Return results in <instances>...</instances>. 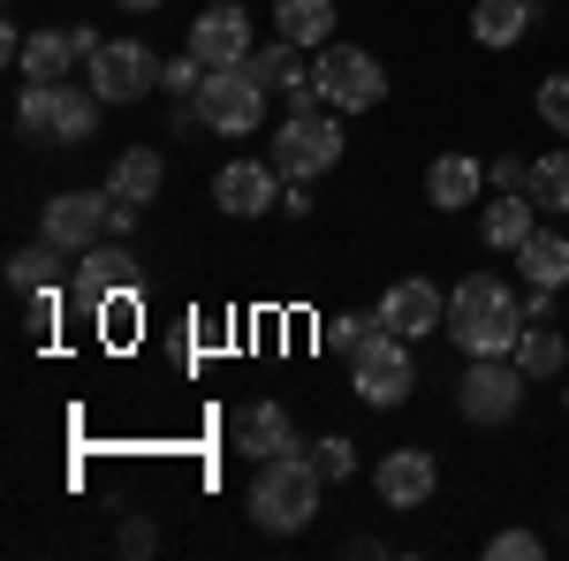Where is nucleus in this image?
<instances>
[{"label": "nucleus", "instance_id": "4468645a", "mask_svg": "<svg viewBox=\"0 0 569 561\" xmlns=\"http://www.w3.org/2000/svg\"><path fill=\"white\" fill-rule=\"evenodd\" d=\"M372 485H380V501L388 509H426L440 485V463L426 455V448H388L380 455V471H372Z\"/></svg>", "mask_w": 569, "mask_h": 561}, {"label": "nucleus", "instance_id": "aec40b11", "mask_svg": "<svg viewBox=\"0 0 569 561\" xmlns=\"http://www.w3.org/2000/svg\"><path fill=\"white\" fill-rule=\"evenodd\" d=\"M517 273H525V289H562L569 281V236L562 228H531L525 251H517Z\"/></svg>", "mask_w": 569, "mask_h": 561}, {"label": "nucleus", "instance_id": "a211bd4d", "mask_svg": "<svg viewBox=\"0 0 569 561\" xmlns=\"http://www.w3.org/2000/svg\"><path fill=\"white\" fill-rule=\"evenodd\" d=\"M479 190H486V160H471V152H440L426 168V206L433 213H463Z\"/></svg>", "mask_w": 569, "mask_h": 561}, {"label": "nucleus", "instance_id": "f03ea898", "mask_svg": "<svg viewBox=\"0 0 569 561\" xmlns=\"http://www.w3.org/2000/svg\"><path fill=\"white\" fill-rule=\"evenodd\" d=\"M319 493H327V478H319V463L311 455H266L259 463V478H251V523L259 531H305L311 517H319Z\"/></svg>", "mask_w": 569, "mask_h": 561}, {"label": "nucleus", "instance_id": "f704fd0d", "mask_svg": "<svg viewBox=\"0 0 569 561\" xmlns=\"http://www.w3.org/2000/svg\"><path fill=\"white\" fill-rule=\"evenodd\" d=\"M137 228V206H122V198H114V213H107V236H130Z\"/></svg>", "mask_w": 569, "mask_h": 561}, {"label": "nucleus", "instance_id": "c85d7f7f", "mask_svg": "<svg viewBox=\"0 0 569 561\" xmlns=\"http://www.w3.org/2000/svg\"><path fill=\"white\" fill-rule=\"evenodd\" d=\"M311 463H319L327 485H342V478L357 471V440H342V432H335V440H319V448H311Z\"/></svg>", "mask_w": 569, "mask_h": 561}, {"label": "nucleus", "instance_id": "c756f323", "mask_svg": "<svg viewBox=\"0 0 569 561\" xmlns=\"http://www.w3.org/2000/svg\"><path fill=\"white\" fill-rule=\"evenodd\" d=\"M531 107H539V122H547V130H555V137H569V77H547Z\"/></svg>", "mask_w": 569, "mask_h": 561}, {"label": "nucleus", "instance_id": "7ed1b4c3", "mask_svg": "<svg viewBox=\"0 0 569 561\" xmlns=\"http://www.w3.org/2000/svg\"><path fill=\"white\" fill-rule=\"evenodd\" d=\"M99 91L91 84H31L23 77V91H16V130L31 137V144H91V130H99Z\"/></svg>", "mask_w": 569, "mask_h": 561}, {"label": "nucleus", "instance_id": "5701e85b", "mask_svg": "<svg viewBox=\"0 0 569 561\" xmlns=\"http://www.w3.org/2000/svg\"><path fill=\"white\" fill-rule=\"evenodd\" d=\"M273 23L289 46H335V0H273Z\"/></svg>", "mask_w": 569, "mask_h": 561}, {"label": "nucleus", "instance_id": "2f4dec72", "mask_svg": "<svg viewBox=\"0 0 569 561\" xmlns=\"http://www.w3.org/2000/svg\"><path fill=\"white\" fill-rule=\"evenodd\" d=\"M486 182H493V190H531V160L525 152H501V160L486 168Z\"/></svg>", "mask_w": 569, "mask_h": 561}, {"label": "nucleus", "instance_id": "b1692460", "mask_svg": "<svg viewBox=\"0 0 569 561\" xmlns=\"http://www.w3.org/2000/svg\"><path fill=\"white\" fill-rule=\"evenodd\" d=\"M525 236H531V190H501L486 206V243L493 251H525Z\"/></svg>", "mask_w": 569, "mask_h": 561}, {"label": "nucleus", "instance_id": "dca6fc26", "mask_svg": "<svg viewBox=\"0 0 569 561\" xmlns=\"http://www.w3.org/2000/svg\"><path fill=\"white\" fill-rule=\"evenodd\" d=\"M130 289H137V259L122 251V243H107V251L91 243L84 266H77V303H84V311H99V303L130 297Z\"/></svg>", "mask_w": 569, "mask_h": 561}, {"label": "nucleus", "instance_id": "9d476101", "mask_svg": "<svg viewBox=\"0 0 569 561\" xmlns=\"http://www.w3.org/2000/svg\"><path fill=\"white\" fill-rule=\"evenodd\" d=\"M107 213H114V198H107V190H61V198L46 206L39 236L53 243V251H91V243L107 236Z\"/></svg>", "mask_w": 569, "mask_h": 561}, {"label": "nucleus", "instance_id": "39448f33", "mask_svg": "<svg viewBox=\"0 0 569 561\" xmlns=\"http://www.w3.org/2000/svg\"><path fill=\"white\" fill-rule=\"evenodd\" d=\"M342 160V114L327 107H311V114H281V130H273V168L289 174V182H311V174H327Z\"/></svg>", "mask_w": 569, "mask_h": 561}, {"label": "nucleus", "instance_id": "e433bc0d", "mask_svg": "<svg viewBox=\"0 0 569 561\" xmlns=\"http://www.w3.org/2000/svg\"><path fill=\"white\" fill-rule=\"evenodd\" d=\"M562 410H569V394H562Z\"/></svg>", "mask_w": 569, "mask_h": 561}, {"label": "nucleus", "instance_id": "bb28decb", "mask_svg": "<svg viewBox=\"0 0 569 561\" xmlns=\"http://www.w3.org/2000/svg\"><path fill=\"white\" fill-rule=\"evenodd\" d=\"M53 259H61V251H53V243H31V251H16V259H8V289H16V297H31V289H46V281H53Z\"/></svg>", "mask_w": 569, "mask_h": 561}, {"label": "nucleus", "instance_id": "412c9836", "mask_svg": "<svg viewBox=\"0 0 569 561\" xmlns=\"http://www.w3.org/2000/svg\"><path fill=\"white\" fill-rule=\"evenodd\" d=\"M531 23H539V0H479V8H471V39L493 46V53L517 46Z\"/></svg>", "mask_w": 569, "mask_h": 561}, {"label": "nucleus", "instance_id": "20e7f679", "mask_svg": "<svg viewBox=\"0 0 569 561\" xmlns=\"http://www.w3.org/2000/svg\"><path fill=\"white\" fill-rule=\"evenodd\" d=\"M311 77H319V107H335V114H372L388 99V69L365 46H319Z\"/></svg>", "mask_w": 569, "mask_h": 561}, {"label": "nucleus", "instance_id": "473e14b6", "mask_svg": "<svg viewBox=\"0 0 569 561\" xmlns=\"http://www.w3.org/2000/svg\"><path fill=\"white\" fill-rule=\"evenodd\" d=\"M114 547H122V554H130V561H144V554H152V547H160V531H152V523H144V517H130V523H122V531H114Z\"/></svg>", "mask_w": 569, "mask_h": 561}, {"label": "nucleus", "instance_id": "ddd939ff", "mask_svg": "<svg viewBox=\"0 0 569 561\" xmlns=\"http://www.w3.org/2000/svg\"><path fill=\"white\" fill-rule=\"evenodd\" d=\"M190 53H198L206 69H243V61H251V16H243L236 0L206 8V16L190 23Z\"/></svg>", "mask_w": 569, "mask_h": 561}, {"label": "nucleus", "instance_id": "9b49d317", "mask_svg": "<svg viewBox=\"0 0 569 561\" xmlns=\"http://www.w3.org/2000/svg\"><path fill=\"white\" fill-rule=\"evenodd\" d=\"M372 311H380V327H388V334H402V342L448 334V297H440L433 281H418V273H410V281H395V289L372 303Z\"/></svg>", "mask_w": 569, "mask_h": 561}, {"label": "nucleus", "instance_id": "cd10ccee", "mask_svg": "<svg viewBox=\"0 0 569 561\" xmlns=\"http://www.w3.org/2000/svg\"><path fill=\"white\" fill-rule=\"evenodd\" d=\"M372 334H380V311H342V319H327V334H319V342L335 349V357H357Z\"/></svg>", "mask_w": 569, "mask_h": 561}, {"label": "nucleus", "instance_id": "72a5a7b5", "mask_svg": "<svg viewBox=\"0 0 569 561\" xmlns=\"http://www.w3.org/2000/svg\"><path fill=\"white\" fill-rule=\"evenodd\" d=\"M53 319H61V297L46 281V289H31V334H53Z\"/></svg>", "mask_w": 569, "mask_h": 561}, {"label": "nucleus", "instance_id": "6ab92c4d", "mask_svg": "<svg viewBox=\"0 0 569 561\" xmlns=\"http://www.w3.org/2000/svg\"><path fill=\"white\" fill-rule=\"evenodd\" d=\"M160 182H168V160H160L152 144H130V152L107 168V198H122V206H152Z\"/></svg>", "mask_w": 569, "mask_h": 561}, {"label": "nucleus", "instance_id": "1a4fd4ad", "mask_svg": "<svg viewBox=\"0 0 569 561\" xmlns=\"http://www.w3.org/2000/svg\"><path fill=\"white\" fill-rule=\"evenodd\" d=\"M198 114H206V130H220V137H251L266 122V84L251 69H206Z\"/></svg>", "mask_w": 569, "mask_h": 561}, {"label": "nucleus", "instance_id": "a878e982", "mask_svg": "<svg viewBox=\"0 0 569 561\" xmlns=\"http://www.w3.org/2000/svg\"><path fill=\"white\" fill-rule=\"evenodd\" d=\"M297 53H305V46L273 39V46H251V61H243V69H251V77H259L266 91H281V84H289V77H297V69H305V61H297Z\"/></svg>", "mask_w": 569, "mask_h": 561}, {"label": "nucleus", "instance_id": "f8f14e48", "mask_svg": "<svg viewBox=\"0 0 569 561\" xmlns=\"http://www.w3.org/2000/svg\"><path fill=\"white\" fill-rule=\"evenodd\" d=\"M213 206L236 213V220L273 213V206H281V168H273V160H228V168L213 174Z\"/></svg>", "mask_w": 569, "mask_h": 561}, {"label": "nucleus", "instance_id": "6e6552de", "mask_svg": "<svg viewBox=\"0 0 569 561\" xmlns=\"http://www.w3.org/2000/svg\"><path fill=\"white\" fill-rule=\"evenodd\" d=\"M350 388L372 402V410H395V402H410V388H418V364H410V342L402 334H372V342L350 357Z\"/></svg>", "mask_w": 569, "mask_h": 561}, {"label": "nucleus", "instance_id": "393cba45", "mask_svg": "<svg viewBox=\"0 0 569 561\" xmlns=\"http://www.w3.org/2000/svg\"><path fill=\"white\" fill-rule=\"evenodd\" d=\"M531 206L569 213V144H555V152H539V160H531Z\"/></svg>", "mask_w": 569, "mask_h": 561}, {"label": "nucleus", "instance_id": "2eb2a0df", "mask_svg": "<svg viewBox=\"0 0 569 561\" xmlns=\"http://www.w3.org/2000/svg\"><path fill=\"white\" fill-rule=\"evenodd\" d=\"M228 440H236V455H251V463H266V455H297V418H289L281 402H243Z\"/></svg>", "mask_w": 569, "mask_h": 561}, {"label": "nucleus", "instance_id": "7c9ffc66", "mask_svg": "<svg viewBox=\"0 0 569 561\" xmlns=\"http://www.w3.org/2000/svg\"><path fill=\"white\" fill-rule=\"evenodd\" d=\"M547 547H539V531H493L486 539V561H539Z\"/></svg>", "mask_w": 569, "mask_h": 561}, {"label": "nucleus", "instance_id": "f257e3e1", "mask_svg": "<svg viewBox=\"0 0 569 561\" xmlns=\"http://www.w3.org/2000/svg\"><path fill=\"white\" fill-rule=\"evenodd\" d=\"M525 327H531L525 297H517L509 281H493V273H471V281L448 297V342L463 349V357H509Z\"/></svg>", "mask_w": 569, "mask_h": 561}, {"label": "nucleus", "instance_id": "4be33fe9", "mask_svg": "<svg viewBox=\"0 0 569 561\" xmlns=\"http://www.w3.org/2000/svg\"><path fill=\"white\" fill-rule=\"evenodd\" d=\"M509 357H517V372H525V380H555V372H569V327L555 334L547 319H531Z\"/></svg>", "mask_w": 569, "mask_h": 561}, {"label": "nucleus", "instance_id": "0eeeda50", "mask_svg": "<svg viewBox=\"0 0 569 561\" xmlns=\"http://www.w3.org/2000/svg\"><path fill=\"white\" fill-rule=\"evenodd\" d=\"M525 372H517V357H471V372H463V388H456V410L471 418V425H509L517 410H525Z\"/></svg>", "mask_w": 569, "mask_h": 561}, {"label": "nucleus", "instance_id": "f3484780", "mask_svg": "<svg viewBox=\"0 0 569 561\" xmlns=\"http://www.w3.org/2000/svg\"><path fill=\"white\" fill-rule=\"evenodd\" d=\"M91 39H99V31H31L16 69H23L31 84H61V77H69V69L91 53Z\"/></svg>", "mask_w": 569, "mask_h": 561}, {"label": "nucleus", "instance_id": "c9c22d12", "mask_svg": "<svg viewBox=\"0 0 569 561\" xmlns=\"http://www.w3.org/2000/svg\"><path fill=\"white\" fill-rule=\"evenodd\" d=\"M114 8H130V16H152V8H160V0H114Z\"/></svg>", "mask_w": 569, "mask_h": 561}, {"label": "nucleus", "instance_id": "423d86ee", "mask_svg": "<svg viewBox=\"0 0 569 561\" xmlns=\"http://www.w3.org/2000/svg\"><path fill=\"white\" fill-rule=\"evenodd\" d=\"M84 84L99 91L107 107H130V99H144V91L160 84V61H152V46H137V39H91Z\"/></svg>", "mask_w": 569, "mask_h": 561}]
</instances>
